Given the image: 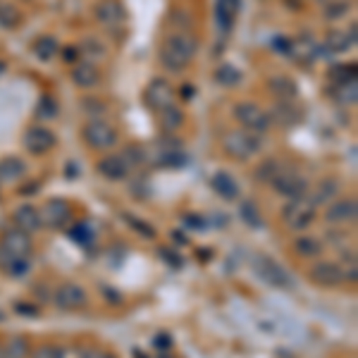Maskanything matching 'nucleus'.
Masks as SVG:
<instances>
[{
  "label": "nucleus",
  "mask_w": 358,
  "mask_h": 358,
  "mask_svg": "<svg viewBox=\"0 0 358 358\" xmlns=\"http://www.w3.org/2000/svg\"><path fill=\"white\" fill-rule=\"evenodd\" d=\"M196 53H199V39L186 29L175 31V34L165 36L163 46H160V65L177 74L191 65Z\"/></svg>",
  "instance_id": "1"
},
{
  "label": "nucleus",
  "mask_w": 358,
  "mask_h": 358,
  "mask_svg": "<svg viewBox=\"0 0 358 358\" xmlns=\"http://www.w3.org/2000/svg\"><path fill=\"white\" fill-rule=\"evenodd\" d=\"M263 141L261 134L246 132V129H235V132H227L222 137V150H225L230 158L239 160V163H246L256 153H261Z\"/></svg>",
  "instance_id": "2"
},
{
  "label": "nucleus",
  "mask_w": 358,
  "mask_h": 358,
  "mask_svg": "<svg viewBox=\"0 0 358 358\" xmlns=\"http://www.w3.org/2000/svg\"><path fill=\"white\" fill-rule=\"evenodd\" d=\"M81 139H84L91 150H110L119 143L117 129L101 117H93L81 127Z\"/></svg>",
  "instance_id": "3"
},
{
  "label": "nucleus",
  "mask_w": 358,
  "mask_h": 358,
  "mask_svg": "<svg viewBox=\"0 0 358 358\" xmlns=\"http://www.w3.org/2000/svg\"><path fill=\"white\" fill-rule=\"evenodd\" d=\"M232 112H235L237 122L241 124V129H246V132L266 134L270 132V127H272V119H270L268 110H263V108L253 101H239Z\"/></svg>",
  "instance_id": "4"
},
{
  "label": "nucleus",
  "mask_w": 358,
  "mask_h": 358,
  "mask_svg": "<svg viewBox=\"0 0 358 358\" xmlns=\"http://www.w3.org/2000/svg\"><path fill=\"white\" fill-rule=\"evenodd\" d=\"M251 268H253V272H256L258 277L263 279V282L270 284V287H277V289H289V287H292V277H289L287 270L279 266L277 261L263 256V253L253 256Z\"/></svg>",
  "instance_id": "5"
},
{
  "label": "nucleus",
  "mask_w": 358,
  "mask_h": 358,
  "mask_svg": "<svg viewBox=\"0 0 358 358\" xmlns=\"http://www.w3.org/2000/svg\"><path fill=\"white\" fill-rule=\"evenodd\" d=\"M143 101H146V106L150 110L163 112V110H168V108L177 106V91H175V86L170 84L168 79L155 77V79L148 81L146 91H143Z\"/></svg>",
  "instance_id": "6"
},
{
  "label": "nucleus",
  "mask_w": 358,
  "mask_h": 358,
  "mask_svg": "<svg viewBox=\"0 0 358 358\" xmlns=\"http://www.w3.org/2000/svg\"><path fill=\"white\" fill-rule=\"evenodd\" d=\"M39 217L41 225L48 230H62L72 220V203L65 199H50L43 203V208H39Z\"/></svg>",
  "instance_id": "7"
},
{
  "label": "nucleus",
  "mask_w": 358,
  "mask_h": 358,
  "mask_svg": "<svg viewBox=\"0 0 358 358\" xmlns=\"http://www.w3.org/2000/svg\"><path fill=\"white\" fill-rule=\"evenodd\" d=\"M55 143H58V137H55V134L50 132L48 127H41V124H34V127H29L27 132H24V137H22V146L31 155L50 153V150L55 148Z\"/></svg>",
  "instance_id": "8"
},
{
  "label": "nucleus",
  "mask_w": 358,
  "mask_h": 358,
  "mask_svg": "<svg viewBox=\"0 0 358 358\" xmlns=\"http://www.w3.org/2000/svg\"><path fill=\"white\" fill-rule=\"evenodd\" d=\"M282 220L287 227L292 230H306V227L313 225L315 220V206H310V201L297 199V201H289L287 206L282 208Z\"/></svg>",
  "instance_id": "9"
},
{
  "label": "nucleus",
  "mask_w": 358,
  "mask_h": 358,
  "mask_svg": "<svg viewBox=\"0 0 358 358\" xmlns=\"http://www.w3.org/2000/svg\"><path fill=\"white\" fill-rule=\"evenodd\" d=\"M270 184H272V189L277 191V194H282L284 199H289V201L304 199V196L308 194V181L301 177V175L287 170V168H284L277 177L270 181Z\"/></svg>",
  "instance_id": "10"
},
{
  "label": "nucleus",
  "mask_w": 358,
  "mask_h": 358,
  "mask_svg": "<svg viewBox=\"0 0 358 358\" xmlns=\"http://www.w3.org/2000/svg\"><path fill=\"white\" fill-rule=\"evenodd\" d=\"M308 279L313 284L323 289H335L344 282V272H341V266L335 261H318L313 268L308 270Z\"/></svg>",
  "instance_id": "11"
},
{
  "label": "nucleus",
  "mask_w": 358,
  "mask_h": 358,
  "mask_svg": "<svg viewBox=\"0 0 358 358\" xmlns=\"http://www.w3.org/2000/svg\"><path fill=\"white\" fill-rule=\"evenodd\" d=\"M86 304H89V294H86V289L79 287V284L65 282L55 289V306H58L60 310H81L86 308Z\"/></svg>",
  "instance_id": "12"
},
{
  "label": "nucleus",
  "mask_w": 358,
  "mask_h": 358,
  "mask_svg": "<svg viewBox=\"0 0 358 358\" xmlns=\"http://www.w3.org/2000/svg\"><path fill=\"white\" fill-rule=\"evenodd\" d=\"M0 246L14 258H29L31 251H34V239H31L27 232L22 230H5L3 237H0Z\"/></svg>",
  "instance_id": "13"
},
{
  "label": "nucleus",
  "mask_w": 358,
  "mask_h": 358,
  "mask_svg": "<svg viewBox=\"0 0 358 358\" xmlns=\"http://www.w3.org/2000/svg\"><path fill=\"white\" fill-rule=\"evenodd\" d=\"M356 217H358V201L354 196L332 201L328 210H325V220L330 225H351V222H356Z\"/></svg>",
  "instance_id": "14"
},
{
  "label": "nucleus",
  "mask_w": 358,
  "mask_h": 358,
  "mask_svg": "<svg viewBox=\"0 0 358 358\" xmlns=\"http://www.w3.org/2000/svg\"><path fill=\"white\" fill-rule=\"evenodd\" d=\"M93 14L106 29H117L127 19L124 5L119 0H98L96 8H93Z\"/></svg>",
  "instance_id": "15"
},
{
  "label": "nucleus",
  "mask_w": 358,
  "mask_h": 358,
  "mask_svg": "<svg viewBox=\"0 0 358 358\" xmlns=\"http://www.w3.org/2000/svg\"><path fill=\"white\" fill-rule=\"evenodd\" d=\"M129 170H132V165L127 163L124 155H106V158H101L98 160V165H96V172L108 181L127 179Z\"/></svg>",
  "instance_id": "16"
},
{
  "label": "nucleus",
  "mask_w": 358,
  "mask_h": 358,
  "mask_svg": "<svg viewBox=\"0 0 358 358\" xmlns=\"http://www.w3.org/2000/svg\"><path fill=\"white\" fill-rule=\"evenodd\" d=\"M70 77H72V84L79 86V89H96V86L101 84V70L89 60L74 62Z\"/></svg>",
  "instance_id": "17"
},
{
  "label": "nucleus",
  "mask_w": 358,
  "mask_h": 358,
  "mask_svg": "<svg viewBox=\"0 0 358 358\" xmlns=\"http://www.w3.org/2000/svg\"><path fill=\"white\" fill-rule=\"evenodd\" d=\"M292 248L299 258H306V261H315V258L323 256L325 251V243L320 241L318 237L313 235H301L292 241Z\"/></svg>",
  "instance_id": "18"
},
{
  "label": "nucleus",
  "mask_w": 358,
  "mask_h": 358,
  "mask_svg": "<svg viewBox=\"0 0 358 358\" xmlns=\"http://www.w3.org/2000/svg\"><path fill=\"white\" fill-rule=\"evenodd\" d=\"M356 46V24H351L349 31H330L328 39H325V48L330 55L344 53V50L354 48Z\"/></svg>",
  "instance_id": "19"
},
{
  "label": "nucleus",
  "mask_w": 358,
  "mask_h": 358,
  "mask_svg": "<svg viewBox=\"0 0 358 358\" xmlns=\"http://www.w3.org/2000/svg\"><path fill=\"white\" fill-rule=\"evenodd\" d=\"M270 119L272 122H277V124H284V127H292V124H297L301 122V108L297 106V103H292V101H279V103H275V108H272V112H268Z\"/></svg>",
  "instance_id": "20"
},
{
  "label": "nucleus",
  "mask_w": 358,
  "mask_h": 358,
  "mask_svg": "<svg viewBox=\"0 0 358 358\" xmlns=\"http://www.w3.org/2000/svg\"><path fill=\"white\" fill-rule=\"evenodd\" d=\"M268 89L275 98L279 101H294L299 96V86L292 77L287 74H277V77H270L268 79Z\"/></svg>",
  "instance_id": "21"
},
{
  "label": "nucleus",
  "mask_w": 358,
  "mask_h": 358,
  "mask_svg": "<svg viewBox=\"0 0 358 358\" xmlns=\"http://www.w3.org/2000/svg\"><path fill=\"white\" fill-rule=\"evenodd\" d=\"M12 222H14V227H17V230H22V232H27V235H31V232H36L41 227L39 208H34L31 203L19 206V208L12 212Z\"/></svg>",
  "instance_id": "22"
},
{
  "label": "nucleus",
  "mask_w": 358,
  "mask_h": 358,
  "mask_svg": "<svg viewBox=\"0 0 358 358\" xmlns=\"http://www.w3.org/2000/svg\"><path fill=\"white\" fill-rule=\"evenodd\" d=\"M210 186L215 189V194L220 196V199H225V201L239 199V184H237V179L232 177L230 172H225V170H220V172L212 175Z\"/></svg>",
  "instance_id": "23"
},
{
  "label": "nucleus",
  "mask_w": 358,
  "mask_h": 358,
  "mask_svg": "<svg viewBox=\"0 0 358 358\" xmlns=\"http://www.w3.org/2000/svg\"><path fill=\"white\" fill-rule=\"evenodd\" d=\"M318 53H320V46L315 43L313 39H308V36H301V39L292 41V46H289V55H292V58H297L301 65H308V62H313Z\"/></svg>",
  "instance_id": "24"
},
{
  "label": "nucleus",
  "mask_w": 358,
  "mask_h": 358,
  "mask_svg": "<svg viewBox=\"0 0 358 358\" xmlns=\"http://www.w3.org/2000/svg\"><path fill=\"white\" fill-rule=\"evenodd\" d=\"M341 191V184L339 179L335 177H328V179H320L318 186L313 189V194H310V206H320V203H328V201L337 199Z\"/></svg>",
  "instance_id": "25"
},
{
  "label": "nucleus",
  "mask_w": 358,
  "mask_h": 358,
  "mask_svg": "<svg viewBox=\"0 0 358 358\" xmlns=\"http://www.w3.org/2000/svg\"><path fill=\"white\" fill-rule=\"evenodd\" d=\"M24 175H27V165H24V160L14 158V155L0 158V184H3V181L12 184V181L22 179Z\"/></svg>",
  "instance_id": "26"
},
{
  "label": "nucleus",
  "mask_w": 358,
  "mask_h": 358,
  "mask_svg": "<svg viewBox=\"0 0 358 358\" xmlns=\"http://www.w3.org/2000/svg\"><path fill=\"white\" fill-rule=\"evenodd\" d=\"M358 79V67L356 62H337L328 70V81L332 86L337 84H346V81H356Z\"/></svg>",
  "instance_id": "27"
},
{
  "label": "nucleus",
  "mask_w": 358,
  "mask_h": 358,
  "mask_svg": "<svg viewBox=\"0 0 358 358\" xmlns=\"http://www.w3.org/2000/svg\"><path fill=\"white\" fill-rule=\"evenodd\" d=\"M241 70L235 65H230V62H222V65H217L215 74H212V79L217 81V84L222 86V89H235V86L241 84Z\"/></svg>",
  "instance_id": "28"
},
{
  "label": "nucleus",
  "mask_w": 358,
  "mask_h": 358,
  "mask_svg": "<svg viewBox=\"0 0 358 358\" xmlns=\"http://www.w3.org/2000/svg\"><path fill=\"white\" fill-rule=\"evenodd\" d=\"M330 96L335 98V103H339V106L354 108L358 103V79L356 81H346V84L330 86Z\"/></svg>",
  "instance_id": "29"
},
{
  "label": "nucleus",
  "mask_w": 358,
  "mask_h": 358,
  "mask_svg": "<svg viewBox=\"0 0 358 358\" xmlns=\"http://www.w3.org/2000/svg\"><path fill=\"white\" fill-rule=\"evenodd\" d=\"M58 50H60V43L53 36H39V39L34 41V55L43 62L53 60L55 55H58Z\"/></svg>",
  "instance_id": "30"
},
{
  "label": "nucleus",
  "mask_w": 358,
  "mask_h": 358,
  "mask_svg": "<svg viewBox=\"0 0 358 358\" xmlns=\"http://www.w3.org/2000/svg\"><path fill=\"white\" fill-rule=\"evenodd\" d=\"M158 117H160V129H163V132H168V134L170 132H177L181 124H184V119H186L184 110L177 108V106H172V108H168V110L158 112Z\"/></svg>",
  "instance_id": "31"
},
{
  "label": "nucleus",
  "mask_w": 358,
  "mask_h": 358,
  "mask_svg": "<svg viewBox=\"0 0 358 358\" xmlns=\"http://www.w3.org/2000/svg\"><path fill=\"white\" fill-rule=\"evenodd\" d=\"M284 170V165L279 163L277 158H266L261 165L256 168V179L261 181V184H270L275 177H277L279 172Z\"/></svg>",
  "instance_id": "32"
},
{
  "label": "nucleus",
  "mask_w": 358,
  "mask_h": 358,
  "mask_svg": "<svg viewBox=\"0 0 358 358\" xmlns=\"http://www.w3.org/2000/svg\"><path fill=\"white\" fill-rule=\"evenodd\" d=\"M22 24V12L12 3H0V27L17 29Z\"/></svg>",
  "instance_id": "33"
},
{
  "label": "nucleus",
  "mask_w": 358,
  "mask_h": 358,
  "mask_svg": "<svg viewBox=\"0 0 358 358\" xmlns=\"http://www.w3.org/2000/svg\"><path fill=\"white\" fill-rule=\"evenodd\" d=\"M124 222H127L129 227H132L134 232H137L139 237H143V239H155L158 237V232H155V227L153 225H148L146 220H141V217H137V215H132V212H124Z\"/></svg>",
  "instance_id": "34"
},
{
  "label": "nucleus",
  "mask_w": 358,
  "mask_h": 358,
  "mask_svg": "<svg viewBox=\"0 0 358 358\" xmlns=\"http://www.w3.org/2000/svg\"><path fill=\"white\" fill-rule=\"evenodd\" d=\"M349 8L351 5L346 3V0H335V3H328L323 10V17L328 19V22H337V19L346 17L349 14Z\"/></svg>",
  "instance_id": "35"
},
{
  "label": "nucleus",
  "mask_w": 358,
  "mask_h": 358,
  "mask_svg": "<svg viewBox=\"0 0 358 358\" xmlns=\"http://www.w3.org/2000/svg\"><path fill=\"white\" fill-rule=\"evenodd\" d=\"M36 115H39L41 119H50L58 115V103L53 101L50 96H43L39 101V108H36Z\"/></svg>",
  "instance_id": "36"
},
{
  "label": "nucleus",
  "mask_w": 358,
  "mask_h": 358,
  "mask_svg": "<svg viewBox=\"0 0 358 358\" xmlns=\"http://www.w3.org/2000/svg\"><path fill=\"white\" fill-rule=\"evenodd\" d=\"M241 217H243V222H246V225H251V227H261L263 225L261 212H258V208L251 203V201L241 203Z\"/></svg>",
  "instance_id": "37"
},
{
  "label": "nucleus",
  "mask_w": 358,
  "mask_h": 358,
  "mask_svg": "<svg viewBox=\"0 0 358 358\" xmlns=\"http://www.w3.org/2000/svg\"><path fill=\"white\" fill-rule=\"evenodd\" d=\"M31 358H65V351H62L60 346L46 344V346H39V349L31 354Z\"/></svg>",
  "instance_id": "38"
},
{
  "label": "nucleus",
  "mask_w": 358,
  "mask_h": 358,
  "mask_svg": "<svg viewBox=\"0 0 358 358\" xmlns=\"http://www.w3.org/2000/svg\"><path fill=\"white\" fill-rule=\"evenodd\" d=\"M70 237L74 239L77 243H89L91 239H93V235L89 232V227H86V225H77V227H72V230H70Z\"/></svg>",
  "instance_id": "39"
},
{
  "label": "nucleus",
  "mask_w": 358,
  "mask_h": 358,
  "mask_svg": "<svg viewBox=\"0 0 358 358\" xmlns=\"http://www.w3.org/2000/svg\"><path fill=\"white\" fill-rule=\"evenodd\" d=\"M24 349H27V341H24V339H12L8 346H5V358H8V356L10 358H19Z\"/></svg>",
  "instance_id": "40"
},
{
  "label": "nucleus",
  "mask_w": 358,
  "mask_h": 358,
  "mask_svg": "<svg viewBox=\"0 0 358 358\" xmlns=\"http://www.w3.org/2000/svg\"><path fill=\"white\" fill-rule=\"evenodd\" d=\"M96 46H98L96 39H86L84 43L79 46V53H89V55H93V58H103V55H106V50L96 48Z\"/></svg>",
  "instance_id": "41"
},
{
  "label": "nucleus",
  "mask_w": 358,
  "mask_h": 358,
  "mask_svg": "<svg viewBox=\"0 0 358 358\" xmlns=\"http://www.w3.org/2000/svg\"><path fill=\"white\" fill-rule=\"evenodd\" d=\"M158 253H160V258H163L168 266H172V268H181V258H179V253H175V251H170V248H165V246H160L158 248Z\"/></svg>",
  "instance_id": "42"
},
{
  "label": "nucleus",
  "mask_w": 358,
  "mask_h": 358,
  "mask_svg": "<svg viewBox=\"0 0 358 358\" xmlns=\"http://www.w3.org/2000/svg\"><path fill=\"white\" fill-rule=\"evenodd\" d=\"M215 5L217 8H222V10H227L232 17H237L239 8H241V0H215Z\"/></svg>",
  "instance_id": "43"
},
{
  "label": "nucleus",
  "mask_w": 358,
  "mask_h": 358,
  "mask_svg": "<svg viewBox=\"0 0 358 358\" xmlns=\"http://www.w3.org/2000/svg\"><path fill=\"white\" fill-rule=\"evenodd\" d=\"M62 55H65V60L70 62V65H74V62H79V60H81L79 46H67V48L62 50Z\"/></svg>",
  "instance_id": "44"
},
{
  "label": "nucleus",
  "mask_w": 358,
  "mask_h": 358,
  "mask_svg": "<svg viewBox=\"0 0 358 358\" xmlns=\"http://www.w3.org/2000/svg\"><path fill=\"white\" fill-rule=\"evenodd\" d=\"M79 358H117V356L110 354V351H106V349H86Z\"/></svg>",
  "instance_id": "45"
},
{
  "label": "nucleus",
  "mask_w": 358,
  "mask_h": 358,
  "mask_svg": "<svg viewBox=\"0 0 358 358\" xmlns=\"http://www.w3.org/2000/svg\"><path fill=\"white\" fill-rule=\"evenodd\" d=\"M14 261H17V258H14V256H10V253L5 251L3 246H0V270H3V272H8L10 266H12Z\"/></svg>",
  "instance_id": "46"
},
{
  "label": "nucleus",
  "mask_w": 358,
  "mask_h": 358,
  "mask_svg": "<svg viewBox=\"0 0 358 358\" xmlns=\"http://www.w3.org/2000/svg\"><path fill=\"white\" fill-rule=\"evenodd\" d=\"M14 310H17L19 315H29V318L39 315V308H34V306H29V304H14Z\"/></svg>",
  "instance_id": "47"
},
{
  "label": "nucleus",
  "mask_w": 358,
  "mask_h": 358,
  "mask_svg": "<svg viewBox=\"0 0 358 358\" xmlns=\"http://www.w3.org/2000/svg\"><path fill=\"white\" fill-rule=\"evenodd\" d=\"M184 222L189 227H199V230H203V227H206V222H203V217H201V215H186Z\"/></svg>",
  "instance_id": "48"
},
{
  "label": "nucleus",
  "mask_w": 358,
  "mask_h": 358,
  "mask_svg": "<svg viewBox=\"0 0 358 358\" xmlns=\"http://www.w3.org/2000/svg\"><path fill=\"white\" fill-rule=\"evenodd\" d=\"M289 46H292V41L284 39V36L275 39V50H279V53H289Z\"/></svg>",
  "instance_id": "49"
},
{
  "label": "nucleus",
  "mask_w": 358,
  "mask_h": 358,
  "mask_svg": "<svg viewBox=\"0 0 358 358\" xmlns=\"http://www.w3.org/2000/svg\"><path fill=\"white\" fill-rule=\"evenodd\" d=\"M103 292H106V299L108 301H112V304H119V301H122V297H115V289H108V287H103Z\"/></svg>",
  "instance_id": "50"
},
{
  "label": "nucleus",
  "mask_w": 358,
  "mask_h": 358,
  "mask_svg": "<svg viewBox=\"0 0 358 358\" xmlns=\"http://www.w3.org/2000/svg\"><path fill=\"white\" fill-rule=\"evenodd\" d=\"M170 344V337H160V339H158V337H155V346H168Z\"/></svg>",
  "instance_id": "51"
},
{
  "label": "nucleus",
  "mask_w": 358,
  "mask_h": 358,
  "mask_svg": "<svg viewBox=\"0 0 358 358\" xmlns=\"http://www.w3.org/2000/svg\"><path fill=\"white\" fill-rule=\"evenodd\" d=\"M287 5H292V10H301L304 8V0H287Z\"/></svg>",
  "instance_id": "52"
},
{
  "label": "nucleus",
  "mask_w": 358,
  "mask_h": 358,
  "mask_svg": "<svg viewBox=\"0 0 358 358\" xmlns=\"http://www.w3.org/2000/svg\"><path fill=\"white\" fill-rule=\"evenodd\" d=\"M172 239H175V241H179V243H186V239H184L181 232H172Z\"/></svg>",
  "instance_id": "53"
},
{
  "label": "nucleus",
  "mask_w": 358,
  "mask_h": 358,
  "mask_svg": "<svg viewBox=\"0 0 358 358\" xmlns=\"http://www.w3.org/2000/svg\"><path fill=\"white\" fill-rule=\"evenodd\" d=\"M134 358H146V354H143V351H139V349H137V351H134Z\"/></svg>",
  "instance_id": "54"
},
{
  "label": "nucleus",
  "mask_w": 358,
  "mask_h": 358,
  "mask_svg": "<svg viewBox=\"0 0 358 358\" xmlns=\"http://www.w3.org/2000/svg\"><path fill=\"white\" fill-rule=\"evenodd\" d=\"M0 358H5V346L0 344Z\"/></svg>",
  "instance_id": "55"
},
{
  "label": "nucleus",
  "mask_w": 358,
  "mask_h": 358,
  "mask_svg": "<svg viewBox=\"0 0 358 358\" xmlns=\"http://www.w3.org/2000/svg\"><path fill=\"white\" fill-rule=\"evenodd\" d=\"M315 3H328V0H315Z\"/></svg>",
  "instance_id": "56"
},
{
  "label": "nucleus",
  "mask_w": 358,
  "mask_h": 358,
  "mask_svg": "<svg viewBox=\"0 0 358 358\" xmlns=\"http://www.w3.org/2000/svg\"><path fill=\"white\" fill-rule=\"evenodd\" d=\"M0 320H3V313H0Z\"/></svg>",
  "instance_id": "57"
}]
</instances>
